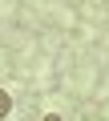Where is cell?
I'll use <instances>...</instances> for the list:
<instances>
[{"mask_svg": "<svg viewBox=\"0 0 109 121\" xmlns=\"http://www.w3.org/2000/svg\"><path fill=\"white\" fill-rule=\"evenodd\" d=\"M8 113H12V97L0 89V117H8Z\"/></svg>", "mask_w": 109, "mask_h": 121, "instance_id": "1", "label": "cell"}, {"mask_svg": "<svg viewBox=\"0 0 109 121\" xmlns=\"http://www.w3.org/2000/svg\"><path fill=\"white\" fill-rule=\"evenodd\" d=\"M44 121H61V117H57V113H48V117H44Z\"/></svg>", "mask_w": 109, "mask_h": 121, "instance_id": "2", "label": "cell"}]
</instances>
